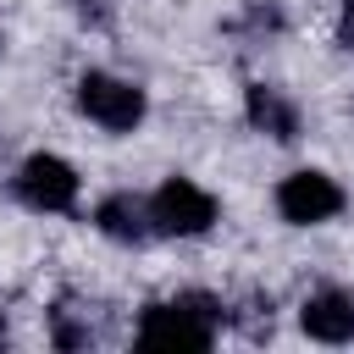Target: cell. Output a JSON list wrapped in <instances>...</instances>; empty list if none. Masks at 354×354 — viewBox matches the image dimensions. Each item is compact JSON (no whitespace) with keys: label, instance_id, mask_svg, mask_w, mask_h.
I'll use <instances>...</instances> for the list:
<instances>
[{"label":"cell","instance_id":"9c48e42d","mask_svg":"<svg viewBox=\"0 0 354 354\" xmlns=\"http://www.w3.org/2000/svg\"><path fill=\"white\" fill-rule=\"evenodd\" d=\"M337 39L354 50V0H343V17H337Z\"/></svg>","mask_w":354,"mask_h":354},{"label":"cell","instance_id":"8992f818","mask_svg":"<svg viewBox=\"0 0 354 354\" xmlns=\"http://www.w3.org/2000/svg\"><path fill=\"white\" fill-rule=\"evenodd\" d=\"M299 326L315 343H354V293H343V288L310 293L304 310H299Z\"/></svg>","mask_w":354,"mask_h":354},{"label":"cell","instance_id":"ba28073f","mask_svg":"<svg viewBox=\"0 0 354 354\" xmlns=\"http://www.w3.org/2000/svg\"><path fill=\"white\" fill-rule=\"evenodd\" d=\"M249 122L260 127V133H271V138H299V111L277 94V88H266V83H254L249 88Z\"/></svg>","mask_w":354,"mask_h":354},{"label":"cell","instance_id":"6da1fadb","mask_svg":"<svg viewBox=\"0 0 354 354\" xmlns=\"http://www.w3.org/2000/svg\"><path fill=\"white\" fill-rule=\"evenodd\" d=\"M216 321H221L216 299L183 293V299L149 304L138 315V343L144 348H183V354H194V348H210L216 343Z\"/></svg>","mask_w":354,"mask_h":354},{"label":"cell","instance_id":"52a82bcc","mask_svg":"<svg viewBox=\"0 0 354 354\" xmlns=\"http://www.w3.org/2000/svg\"><path fill=\"white\" fill-rule=\"evenodd\" d=\"M94 221H100V232H105V238H116V243H144V238L155 232L149 205H144V199H133V194H111V199H100Z\"/></svg>","mask_w":354,"mask_h":354},{"label":"cell","instance_id":"3957f363","mask_svg":"<svg viewBox=\"0 0 354 354\" xmlns=\"http://www.w3.org/2000/svg\"><path fill=\"white\" fill-rule=\"evenodd\" d=\"M149 221H155V232H166V238H199V232H210V221H216V199H210L199 183H188V177H166V183L155 188V199H149Z\"/></svg>","mask_w":354,"mask_h":354},{"label":"cell","instance_id":"277c9868","mask_svg":"<svg viewBox=\"0 0 354 354\" xmlns=\"http://www.w3.org/2000/svg\"><path fill=\"white\" fill-rule=\"evenodd\" d=\"M277 210H282V221H293V227H315V221H332V216L343 210V188H337L326 171H293V177H282V188H277Z\"/></svg>","mask_w":354,"mask_h":354},{"label":"cell","instance_id":"30bf717a","mask_svg":"<svg viewBox=\"0 0 354 354\" xmlns=\"http://www.w3.org/2000/svg\"><path fill=\"white\" fill-rule=\"evenodd\" d=\"M0 332H6V321H0Z\"/></svg>","mask_w":354,"mask_h":354},{"label":"cell","instance_id":"7a4b0ae2","mask_svg":"<svg viewBox=\"0 0 354 354\" xmlns=\"http://www.w3.org/2000/svg\"><path fill=\"white\" fill-rule=\"evenodd\" d=\"M77 105L105 133H133L144 122V88H133L127 77H111V72H83L77 77Z\"/></svg>","mask_w":354,"mask_h":354},{"label":"cell","instance_id":"5b68a950","mask_svg":"<svg viewBox=\"0 0 354 354\" xmlns=\"http://www.w3.org/2000/svg\"><path fill=\"white\" fill-rule=\"evenodd\" d=\"M17 194L33 210H72L77 205V171L61 155H28L17 171Z\"/></svg>","mask_w":354,"mask_h":354}]
</instances>
